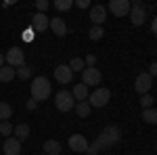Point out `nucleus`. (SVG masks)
Instances as JSON below:
<instances>
[{
	"label": "nucleus",
	"instance_id": "obj_34",
	"mask_svg": "<svg viewBox=\"0 0 157 155\" xmlns=\"http://www.w3.org/2000/svg\"><path fill=\"white\" fill-rule=\"evenodd\" d=\"M23 38L27 40V42H29V40L34 38V32H32V29H25V32H23Z\"/></svg>",
	"mask_w": 157,
	"mask_h": 155
},
{
	"label": "nucleus",
	"instance_id": "obj_19",
	"mask_svg": "<svg viewBox=\"0 0 157 155\" xmlns=\"http://www.w3.org/2000/svg\"><path fill=\"white\" fill-rule=\"evenodd\" d=\"M13 78H15V69H13L11 65L0 67V82H11Z\"/></svg>",
	"mask_w": 157,
	"mask_h": 155
},
{
	"label": "nucleus",
	"instance_id": "obj_13",
	"mask_svg": "<svg viewBox=\"0 0 157 155\" xmlns=\"http://www.w3.org/2000/svg\"><path fill=\"white\" fill-rule=\"evenodd\" d=\"M90 19H92V23H94V25H103V23H105V19H107V11H105V6H103V4H94V6L90 9Z\"/></svg>",
	"mask_w": 157,
	"mask_h": 155
},
{
	"label": "nucleus",
	"instance_id": "obj_17",
	"mask_svg": "<svg viewBox=\"0 0 157 155\" xmlns=\"http://www.w3.org/2000/svg\"><path fill=\"white\" fill-rule=\"evenodd\" d=\"M13 132H15V138H17V141H25V138L29 136V126H27V124H17Z\"/></svg>",
	"mask_w": 157,
	"mask_h": 155
},
{
	"label": "nucleus",
	"instance_id": "obj_2",
	"mask_svg": "<svg viewBox=\"0 0 157 155\" xmlns=\"http://www.w3.org/2000/svg\"><path fill=\"white\" fill-rule=\"evenodd\" d=\"M50 96V82L44 76H38L32 82V99L34 101H46Z\"/></svg>",
	"mask_w": 157,
	"mask_h": 155
},
{
	"label": "nucleus",
	"instance_id": "obj_24",
	"mask_svg": "<svg viewBox=\"0 0 157 155\" xmlns=\"http://www.w3.org/2000/svg\"><path fill=\"white\" fill-rule=\"evenodd\" d=\"M69 69H71V72H84V69H86L84 59H80V57L71 59V61H69Z\"/></svg>",
	"mask_w": 157,
	"mask_h": 155
},
{
	"label": "nucleus",
	"instance_id": "obj_33",
	"mask_svg": "<svg viewBox=\"0 0 157 155\" xmlns=\"http://www.w3.org/2000/svg\"><path fill=\"white\" fill-rule=\"evenodd\" d=\"M75 6L78 9H86V6H90V2L88 0H75Z\"/></svg>",
	"mask_w": 157,
	"mask_h": 155
},
{
	"label": "nucleus",
	"instance_id": "obj_18",
	"mask_svg": "<svg viewBox=\"0 0 157 155\" xmlns=\"http://www.w3.org/2000/svg\"><path fill=\"white\" fill-rule=\"evenodd\" d=\"M44 153L46 155H59L61 145L57 143V141H46V143H44Z\"/></svg>",
	"mask_w": 157,
	"mask_h": 155
},
{
	"label": "nucleus",
	"instance_id": "obj_27",
	"mask_svg": "<svg viewBox=\"0 0 157 155\" xmlns=\"http://www.w3.org/2000/svg\"><path fill=\"white\" fill-rule=\"evenodd\" d=\"M13 130H15V128H13L11 122H0V134H2V136H9V134H13Z\"/></svg>",
	"mask_w": 157,
	"mask_h": 155
},
{
	"label": "nucleus",
	"instance_id": "obj_8",
	"mask_svg": "<svg viewBox=\"0 0 157 155\" xmlns=\"http://www.w3.org/2000/svg\"><path fill=\"white\" fill-rule=\"evenodd\" d=\"M151 84H153V78L149 76V72H147V73H140V76L136 78V82H134V90H136L140 96H143V95H149Z\"/></svg>",
	"mask_w": 157,
	"mask_h": 155
},
{
	"label": "nucleus",
	"instance_id": "obj_36",
	"mask_svg": "<svg viewBox=\"0 0 157 155\" xmlns=\"http://www.w3.org/2000/svg\"><path fill=\"white\" fill-rule=\"evenodd\" d=\"M151 29H153V34H157V17L153 19V23H151Z\"/></svg>",
	"mask_w": 157,
	"mask_h": 155
},
{
	"label": "nucleus",
	"instance_id": "obj_1",
	"mask_svg": "<svg viewBox=\"0 0 157 155\" xmlns=\"http://www.w3.org/2000/svg\"><path fill=\"white\" fill-rule=\"evenodd\" d=\"M121 141V130L117 126H105L103 132L98 134V138L94 141L98 149H107V147H113L115 143H120Z\"/></svg>",
	"mask_w": 157,
	"mask_h": 155
},
{
	"label": "nucleus",
	"instance_id": "obj_7",
	"mask_svg": "<svg viewBox=\"0 0 157 155\" xmlns=\"http://www.w3.org/2000/svg\"><path fill=\"white\" fill-rule=\"evenodd\" d=\"M130 9H132V4H130L128 0H111V2H109V11L113 13L115 17H126V15H130Z\"/></svg>",
	"mask_w": 157,
	"mask_h": 155
},
{
	"label": "nucleus",
	"instance_id": "obj_25",
	"mask_svg": "<svg viewBox=\"0 0 157 155\" xmlns=\"http://www.w3.org/2000/svg\"><path fill=\"white\" fill-rule=\"evenodd\" d=\"M15 76H17L19 80H29V78H32V67H27V65L17 67V69H15Z\"/></svg>",
	"mask_w": 157,
	"mask_h": 155
},
{
	"label": "nucleus",
	"instance_id": "obj_23",
	"mask_svg": "<svg viewBox=\"0 0 157 155\" xmlns=\"http://www.w3.org/2000/svg\"><path fill=\"white\" fill-rule=\"evenodd\" d=\"M11 115H13V107L9 103H0V119L2 122H9Z\"/></svg>",
	"mask_w": 157,
	"mask_h": 155
},
{
	"label": "nucleus",
	"instance_id": "obj_38",
	"mask_svg": "<svg viewBox=\"0 0 157 155\" xmlns=\"http://www.w3.org/2000/svg\"><path fill=\"white\" fill-rule=\"evenodd\" d=\"M42 155H46V153H42Z\"/></svg>",
	"mask_w": 157,
	"mask_h": 155
},
{
	"label": "nucleus",
	"instance_id": "obj_4",
	"mask_svg": "<svg viewBox=\"0 0 157 155\" xmlns=\"http://www.w3.org/2000/svg\"><path fill=\"white\" fill-rule=\"evenodd\" d=\"M109 99H111V92L107 88H97L94 92L88 95V105L90 107H105L109 103Z\"/></svg>",
	"mask_w": 157,
	"mask_h": 155
},
{
	"label": "nucleus",
	"instance_id": "obj_5",
	"mask_svg": "<svg viewBox=\"0 0 157 155\" xmlns=\"http://www.w3.org/2000/svg\"><path fill=\"white\" fill-rule=\"evenodd\" d=\"M4 61L11 65L13 69L23 67V65H25V52H23L19 46H13V48H9V52L4 55Z\"/></svg>",
	"mask_w": 157,
	"mask_h": 155
},
{
	"label": "nucleus",
	"instance_id": "obj_35",
	"mask_svg": "<svg viewBox=\"0 0 157 155\" xmlns=\"http://www.w3.org/2000/svg\"><path fill=\"white\" fill-rule=\"evenodd\" d=\"M25 107H27L29 111H32V109H36V107H38V103L34 101V99H32V101H27V105H25Z\"/></svg>",
	"mask_w": 157,
	"mask_h": 155
},
{
	"label": "nucleus",
	"instance_id": "obj_11",
	"mask_svg": "<svg viewBox=\"0 0 157 155\" xmlns=\"http://www.w3.org/2000/svg\"><path fill=\"white\" fill-rule=\"evenodd\" d=\"M55 80L59 84H71L73 72L69 69V65H59V67H55Z\"/></svg>",
	"mask_w": 157,
	"mask_h": 155
},
{
	"label": "nucleus",
	"instance_id": "obj_31",
	"mask_svg": "<svg viewBox=\"0 0 157 155\" xmlns=\"http://www.w3.org/2000/svg\"><path fill=\"white\" fill-rule=\"evenodd\" d=\"M98 151H101V149H98L97 145L92 143V145H88V149H86V155H97Z\"/></svg>",
	"mask_w": 157,
	"mask_h": 155
},
{
	"label": "nucleus",
	"instance_id": "obj_14",
	"mask_svg": "<svg viewBox=\"0 0 157 155\" xmlns=\"http://www.w3.org/2000/svg\"><path fill=\"white\" fill-rule=\"evenodd\" d=\"M48 25H50V19L44 15V13H36V15H34V19H32V27H34L36 32H44Z\"/></svg>",
	"mask_w": 157,
	"mask_h": 155
},
{
	"label": "nucleus",
	"instance_id": "obj_20",
	"mask_svg": "<svg viewBox=\"0 0 157 155\" xmlns=\"http://www.w3.org/2000/svg\"><path fill=\"white\" fill-rule=\"evenodd\" d=\"M143 122H147V124H153L155 126L157 124V109H143Z\"/></svg>",
	"mask_w": 157,
	"mask_h": 155
},
{
	"label": "nucleus",
	"instance_id": "obj_21",
	"mask_svg": "<svg viewBox=\"0 0 157 155\" xmlns=\"http://www.w3.org/2000/svg\"><path fill=\"white\" fill-rule=\"evenodd\" d=\"M75 113H78V118H88L90 115V105L86 103V101H82V103H75Z\"/></svg>",
	"mask_w": 157,
	"mask_h": 155
},
{
	"label": "nucleus",
	"instance_id": "obj_26",
	"mask_svg": "<svg viewBox=\"0 0 157 155\" xmlns=\"http://www.w3.org/2000/svg\"><path fill=\"white\" fill-rule=\"evenodd\" d=\"M71 6H73L71 0H55V9L57 11H69Z\"/></svg>",
	"mask_w": 157,
	"mask_h": 155
},
{
	"label": "nucleus",
	"instance_id": "obj_28",
	"mask_svg": "<svg viewBox=\"0 0 157 155\" xmlns=\"http://www.w3.org/2000/svg\"><path fill=\"white\" fill-rule=\"evenodd\" d=\"M140 105H143V109H151V105H153V96L151 95H143L140 96Z\"/></svg>",
	"mask_w": 157,
	"mask_h": 155
},
{
	"label": "nucleus",
	"instance_id": "obj_30",
	"mask_svg": "<svg viewBox=\"0 0 157 155\" xmlns=\"http://www.w3.org/2000/svg\"><path fill=\"white\" fill-rule=\"evenodd\" d=\"M84 63H86V67H94V65H97V57H94V55H88Z\"/></svg>",
	"mask_w": 157,
	"mask_h": 155
},
{
	"label": "nucleus",
	"instance_id": "obj_3",
	"mask_svg": "<svg viewBox=\"0 0 157 155\" xmlns=\"http://www.w3.org/2000/svg\"><path fill=\"white\" fill-rule=\"evenodd\" d=\"M55 105H57L59 111L67 113V111H71V109L75 107V99H73V95L69 90H59L57 96H55Z\"/></svg>",
	"mask_w": 157,
	"mask_h": 155
},
{
	"label": "nucleus",
	"instance_id": "obj_37",
	"mask_svg": "<svg viewBox=\"0 0 157 155\" xmlns=\"http://www.w3.org/2000/svg\"><path fill=\"white\" fill-rule=\"evenodd\" d=\"M4 63H6L4 61V55H0V67H4Z\"/></svg>",
	"mask_w": 157,
	"mask_h": 155
},
{
	"label": "nucleus",
	"instance_id": "obj_10",
	"mask_svg": "<svg viewBox=\"0 0 157 155\" xmlns=\"http://www.w3.org/2000/svg\"><path fill=\"white\" fill-rule=\"evenodd\" d=\"M69 149L75 151V153H86L88 141H86L84 134H71V136H69Z\"/></svg>",
	"mask_w": 157,
	"mask_h": 155
},
{
	"label": "nucleus",
	"instance_id": "obj_6",
	"mask_svg": "<svg viewBox=\"0 0 157 155\" xmlns=\"http://www.w3.org/2000/svg\"><path fill=\"white\" fill-rule=\"evenodd\" d=\"M147 19V11H145V4L140 2V0H134V6L130 9V21H132L136 27L138 25H143Z\"/></svg>",
	"mask_w": 157,
	"mask_h": 155
},
{
	"label": "nucleus",
	"instance_id": "obj_12",
	"mask_svg": "<svg viewBox=\"0 0 157 155\" xmlns=\"http://www.w3.org/2000/svg\"><path fill=\"white\" fill-rule=\"evenodd\" d=\"M2 151H4V155H19L21 153V141H17L15 136H9L2 145Z\"/></svg>",
	"mask_w": 157,
	"mask_h": 155
},
{
	"label": "nucleus",
	"instance_id": "obj_32",
	"mask_svg": "<svg viewBox=\"0 0 157 155\" xmlns=\"http://www.w3.org/2000/svg\"><path fill=\"white\" fill-rule=\"evenodd\" d=\"M149 76H151V78H157V61H153V63H151V69H149Z\"/></svg>",
	"mask_w": 157,
	"mask_h": 155
},
{
	"label": "nucleus",
	"instance_id": "obj_15",
	"mask_svg": "<svg viewBox=\"0 0 157 155\" xmlns=\"http://www.w3.org/2000/svg\"><path fill=\"white\" fill-rule=\"evenodd\" d=\"M50 29H52L59 38H63L65 34H67V25H65V21H63L61 17H52V19H50Z\"/></svg>",
	"mask_w": 157,
	"mask_h": 155
},
{
	"label": "nucleus",
	"instance_id": "obj_29",
	"mask_svg": "<svg viewBox=\"0 0 157 155\" xmlns=\"http://www.w3.org/2000/svg\"><path fill=\"white\" fill-rule=\"evenodd\" d=\"M36 9H38V13L46 11V9H48V2H46V0H36Z\"/></svg>",
	"mask_w": 157,
	"mask_h": 155
},
{
	"label": "nucleus",
	"instance_id": "obj_16",
	"mask_svg": "<svg viewBox=\"0 0 157 155\" xmlns=\"http://www.w3.org/2000/svg\"><path fill=\"white\" fill-rule=\"evenodd\" d=\"M71 95H73V99H75V103H82V101H86L88 99V86L86 84H75L73 86V90H71Z\"/></svg>",
	"mask_w": 157,
	"mask_h": 155
},
{
	"label": "nucleus",
	"instance_id": "obj_9",
	"mask_svg": "<svg viewBox=\"0 0 157 155\" xmlns=\"http://www.w3.org/2000/svg\"><path fill=\"white\" fill-rule=\"evenodd\" d=\"M101 72H98L97 67H86L84 72H82V84H86V86H97V84H101Z\"/></svg>",
	"mask_w": 157,
	"mask_h": 155
},
{
	"label": "nucleus",
	"instance_id": "obj_22",
	"mask_svg": "<svg viewBox=\"0 0 157 155\" xmlns=\"http://www.w3.org/2000/svg\"><path fill=\"white\" fill-rule=\"evenodd\" d=\"M103 34H105V32H103V25H92V27L88 29V38H90V40H101Z\"/></svg>",
	"mask_w": 157,
	"mask_h": 155
}]
</instances>
